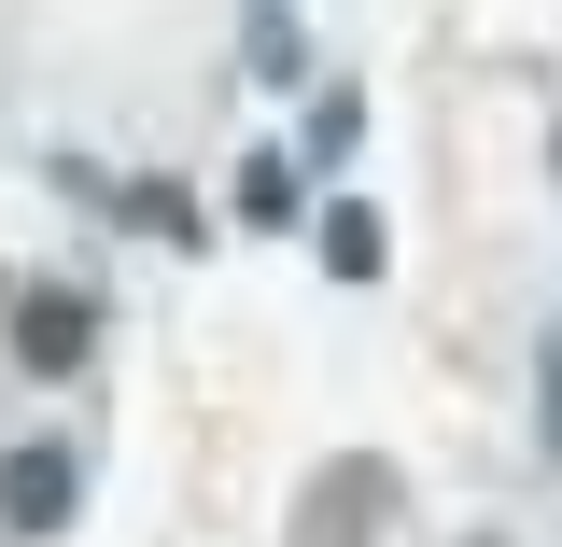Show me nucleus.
<instances>
[{"label": "nucleus", "mask_w": 562, "mask_h": 547, "mask_svg": "<svg viewBox=\"0 0 562 547\" xmlns=\"http://www.w3.org/2000/svg\"><path fill=\"white\" fill-rule=\"evenodd\" d=\"M85 351H99V295L29 281V295H14V365H29V379H85Z\"/></svg>", "instance_id": "3"}, {"label": "nucleus", "mask_w": 562, "mask_h": 547, "mask_svg": "<svg viewBox=\"0 0 562 547\" xmlns=\"http://www.w3.org/2000/svg\"><path fill=\"white\" fill-rule=\"evenodd\" d=\"M394 505H408V478H394L380 449H338V464L295 478V534H281V547H380Z\"/></svg>", "instance_id": "1"}, {"label": "nucleus", "mask_w": 562, "mask_h": 547, "mask_svg": "<svg viewBox=\"0 0 562 547\" xmlns=\"http://www.w3.org/2000/svg\"><path fill=\"white\" fill-rule=\"evenodd\" d=\"M225 197H239V225H254V239H281V225H310V169H295V155H281V140H254V155H239V183H225Z\"/></svg>", "instance_id": "5"}, {"label": "nucleus", "mask_w": 562, "mask_h": 547, "mask_svg": "<svg viewBox=\"0 0 562 547\" xmlns=\"http://www.w3.org/2000/svg\"><path fill=\"white\" fill-rule=\"evenodd\" d=\"M70 520H85V449H70V435H14V449H0V534L57 547Z\"/></svg>", "instance_id": "2"}, {"label": "nucleus", "mask_w": 562, "mask_h": 547, "mask_svg": "<svg viewBox=\"0 0 562 547\" xmlns=\"http://www.w3.org/2000/svg\"><path fill=\"white\" fill-rule=\"evenodd\" d=\"M310 253H324V281H351V295H366V281L394 267V225H380L366 197H324V210H310Z\"/></svg>", "instance_id": "4"}, {"label": "nucleus", "mask_w": 562, "mask_h": 547, "mask_svg": "<svg viewBox=\"0 0 562 547\" xmlns=\"http://www.w3.org/2000/svg\"><path fill=\"white\" fill-rule=\"evenodd\" d=\"M281 155H295V169H351V155H366V84H310V127L281 140Z\"/></svg>", "instance_id": "6"}, {"label": "nucleus", "mask_w": 562, "mask_h": 547, "mask_svg": "<svg viewBox=\"0 0 562 547\" xmlns=\"http://www.w3.org/2000/svg\"><path fill=\"white\" fill-rule=\"evenodd\" d=\"M239 70H254V84H324V57H310V29H295V14H254V29H239Z\"/></svg>", "instance_id": "7"}]
</instances>
